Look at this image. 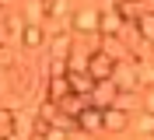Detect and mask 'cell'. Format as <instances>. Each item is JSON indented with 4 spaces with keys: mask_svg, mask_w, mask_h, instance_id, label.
<instances>
[{
    "mask_svg": "<svg viewBox=\"0 0 154 140\" xmlns=\"http://www.w3.org/2000/svg\"><path fill=\"white\" fill-rule=\"evenodd\" d=\"M144 109H147V112H154V84L147 88V102H144Z\"/></svg>",
    "mask_w": 154,
    "mask_h": 140,
    "instance_id": "22",
    "label": "cell"
},
{
    "mask_svg": "<svg viewBox=\"0 0 154 140\" xmlns=\"http://www.w3.org/2000/svg\"><path fill=\"white\" fill-rule=\"evenodd\" d=\"M63 95H70L67 74H53V77H46V98H53V102H60Z\"/></svg>",
    "mask_w": 154,
    "mask_h": 140,
    "instance_id": "11",
    "label": "cell"
},
{
    "mask_svg": "<svg viewBox=\"0 0 154 140\" xmlns=\"http://www.w3.org/2000/svg\"><path fill=\"white\" fill-rule=\"evenodd\" d=\"M18 46L28 49V53L42 49V46H46V28H42V25H25V28H21V35H18Z\"/></svg>",
    "mask_w": 154,
    "mask_h": 140,
    "instance_id": "6",
    "label": "cell"
},
{
    "mask_svg": "<svg viewBox=\"0 0 154 140\" xmlns=\"http://www.w3.org/2000/svg\"><path fill=\"white\" fill-rule=\"evenodd\" d=\"M133 70H137V81H140V88H151V84H154V60H151V56H140V60H133Z\"/></svg>",
    "mask_w": 154,
    "mask_h": 140,
    "instance_id": "12",
    "label": "cell"
},
{
    "mask_svg": "<svg viewBox=\"0 0 154 140\" xmlns=\"http://www.w3.org/2000/svg\"><path fill=\"white\" fill-rule=\"evenodd\" d=\"M140 4H144V0H140Z\"/></svg>",
    "mask_w": 154,
    "mask_h": 140,
    "instance_id": "28",
    "label": "cell"
},
{
    "mask_svg": "<svg viewBox=\"0 0 154 140\" xmlns=\"http://www.w3.org/2000/svg\"><path fill=\"white\" fill-rule=\"evenodd\" d=\"M53 74H67V60H53L49 56V77Z\"/></svg>",
    "mask_w": 154,
    "mask_h": 140,
    "instance_id": "21",
    "label": "cell"
},
{
    "mask_svg": "<svg viewBox=\"0 0 154 140\" xmlns=\"http://www.w3.org/2000/svg\"><path fill=\"white\" fill-rule=\"evenodd\" d=\"M70 32H77V35H98V11H70Z\"/></svg>",
    "mask_w": 154,
    "mask_h": 140,
    "instance_id": "3",
    "label": "cell"
},
{
    "mask_svg": "<svg viewBox=\"0 0 154 140\" xmlns=\"http://www.w3.org/2000/svg\"><path fill=\"white\" fill-rule=\"evenodd\" d=\"M137 130H140V137H151L154 133V112H140V119H137Z\"/></svg>",
    "mask_w": 154,
    "mask_h": 140,
    "instance_id": "19",
    "label": "cell"
},
{
    "mask_svg": "<svg viewBox=\"0 0 154 140\" xmlns=\"http://www.w3.org/2000/svg\"><path fill=\"white\" fill-rule=\"evenodd\" d=\"M42 140H67V130H60V126H46Z\"/></svg>",
    "mask_w": 154,
    "mask_h": 140,
    "instance_id": "20",
    "label": "cell"
},
{
    "mask_svg": "<svg viewBox=\"0 0 154 140\" xmlns=\"http://www.w3.org/2000/svg\"><path fill=\"white\" fill-rule=\"evenodd\" d=\"M67 84H70V95H91V88H95V81L88 77V70H70Z\"/></svg>",
    "mask_w": 154,
    "mask_h": 140,
    "instance_id": "10",
    "label": "cell"
},
{
    "mask_svg": "<svg viewBox=\"0 0 154 140\" xmlns=\"http://www.w3.org/2000/svg\"><path fill=\"white\" fill-rule=\"evenodd\" d=\"M0 137H14V109L0 105Z\"/></svg>",
    "mask_w": 154,
    "mask_h": 140,
    "instance_id": "17",
    "label": "cell"
},
{
    "mask_svg": "<svg viewBox=\"0 0 154 140\" xmlns=\"http://www.w3.org/2000/svg\"><path fill=\"white\" fill-rule=\"evenodd\" d=\"M133 28H137V35L144 39V42L154 46V11H140V18L133 21Z\"/></svg>",
    "mask_w": 154,
    "mask_h": 140,
    "instance_id": "13",
    "label": "cell"
},
{
    "mask_svg": "<svg viewBox=\"0 0 154 140\" xmlns=\"http://www.w3.org/2000/svg\"><path fill=\"white\" fill-rule=\"evenodd\" d=\"M123 25L126 21L119 18V14H116V11H98V35H119V32H123Z\"/></svg>",
    "mask_w": 154,
    "mask_h": 140,
    "instance_id": "8",
    "label": "cell"
},
{
    "mask_svg": "<svg viewBox=\"0 0 154 140\" xmlns=\"http://www.w3.org/2000/svg\"><path fill=\"white\" fill-rule=\"evenodd\" d=\"M147 140H154V133H151V137H147Z\"/></svg>",
    "mask_w": 154,
    "mask_h": 140,
    "instance_id": "26",
    "label": "cell"
},
{
    "mask_svg": "<svg viewBox=\"0 0 154 140\" xmlns=\"http://www.w3.org/2000/svg\"><path fill=\"white\" fill-rule=\"evenodd\" d=\"M0 25H4V7H0Z\"/></svg>",
    "mask_w": 154,
    "mask_h": 140,
    "instance_id": "24",
    "label": "cell"
},
{
    "mask_svg": "<svg viewBox=\"0 0 154 140\" xmlns=\"http://www.w3.org/2000/svg\"><path fill=\"white\" fill-rule=\"evenodd\" d=\"M46 42H49V56H53V60H67L70 49H74V39H70V32H60V35L46 39Z\"/></svg>",
    "mask_w": 154,
    "mask_h": 140,
    "instance_id": "9",
    "label": "cell"
},
{
    "mask_svg": "<svg viewBox=\"0 0 154 140\" xmlns=\"http://www.w3.org/2000/svg\"><path fill=\"white\" fill-rule=\"evenodd\" d=\"M21 28H25V18H21V14H4V25H0V35H4V39L18 42Z\"/></svg>",
    "mask_w": 154,
    "mask_h": 140,
    "instance_id": "14",
    "label": "cell"
},
{
    "mask_svg": "<svg viewBox=\"0 0 154 140\" xmlns=\"http://www.w3.org/2000/svg\"><path fill=\"white\" fill-rule=\"evenodd\" d=\"M56 112H60V105L53 102V98H42V102H38V109H35V119L53 123V119H56Z\"/></svg>",
    "mask_w": 154,
    "mask_h": 140,
    "instance_id": "16",
    "label": "cell"
},
{
    "mask_svg": "<svg viewBox=\"0 0 154 140\" xmlns=\"http://www.w3.org/2000/svg\"><path fill=\"white\" fill-rule=\"evenodd\" d=\"M74 123H77V130H84V133H98V130H102V109L84 105V109L74 116Z\"/></svg>",
    "mask_w": 154,
    "mask_h": 140,
    "instance_id": "7",
    "label": "cell"
},
{
    "mask_svg": "<svg viewBox=\"0 0 154 140\" xmlns=\"http://www.w3.org/2000/svg\"><path fill=\"white\" fill-rule=\"evenodd\" d=\"M21 18H25V25H42V21H46V4H42V0H28Z\"/></svg>",
    "mask_w": 154,
    "mask_h": 140,
    "instance_id": "15",
    "label": "cell"
},
{
    "mask_svg": "<svg viewBox=\"0 0 154 140\" xmlns=\"http://www.w3.org/2000/svg\"><path fill=\"white\" fill-rule=\"evenodd\" d=\"M4 4H7V0H0V7H4Z\"/></svg>",
    "mask_w": 154,
    "mask_h": 140,
    "instance_id": "25",
    "label": "cell"
},
{
    "mask_svg": "<svg viewBox=\"0 0 154 140\" xmlns=\"http://www.w3.org/2000/svg\"><path fill=\"white\" fill-rule=\"evenodd\" d=\"M126 126H130V112L126 109H119V105H105V109H102V130L123 133Z\"/></svg>",
    "mask_w": 154,
    "mask_h": 140,
    "instance_id": "4",
    "label": "cell"
},
{
    "mask_svg": "<svg viewBox=\"0 0 154 140\" xmlns=\"http://www.w3.org/2000/svg\"><path fill=\"white\" fill-rule=\"evenodd\" d=\"M116 84L112 81H95V88H91V95H88V102L95 105V109H105V105H116Z\"/></svg>",
    "mask_w": 154,
    "mask_h": 140,
    "instance_id": "5",
    "label": "cell"
},
{
    "mask_svg": "<svg viewBox=\"0 0 154 140\" xmlns=\"http://www.w3.org/2000/svg\"><path fill=\"white\" fill-rule=\"evenodd\" d=\"M0 140H7V137H0Z\"/></svg>",
    "mask_w": 154,
    "mask_h": 140,
    "instance_id": "27",
    "label": "cell"
},
{
    "mask_svg": "<svg viewBox=\"0 0 154 140\" xmlns=\"http://www.w3.org/2000/svg\"><path fill=\"white\" fill-rule=\"evenodd\" d=\"M42 4H46V18H60L70 11V0H42Z\"/></svg>",
    "mask_w": 154,
    "mask_h": 140,
    "instance_id": "18",
    "label": "cell"
},
{
    "mask_svg": "<svg viewBox=\"0 0 154 140\" xmlns=\"http://www.w3.org/2000/svg\"><path fill=\"white\" fill-rule=\"evenodd\" d=\"M28 140H42V137H38V133H28Z\"/></svg>",
    "mask_w": 154,
    "mask_h": 140,
    "instance_id": "23",
    "label": "cell"
},
{
    "mask_svg": "<svg viewBox=\"0 0 154 140\" xmlns=\"http://www.w3.org/2000/svg\"><path fill=\"white\" fill-rule=\"evenodd\" d=\"M109 81L116 84V91H119V95H137V91H140V81H137L133 60H116L112 77H109Z\"/></svg>",
    "mask_w": 154,
    "mask_h": 140,
    "instance_id": "1",
    "label": "cell"
},
{
    "mask_svg": "<svg viewBox=\"0 0 154 140\" xmlns=\"http://www.w3.org/2000/svg\"><path fill=\"white\" fill-rule=\"evenodd\" d=\"M112 67H116V60L109 53H102V49H91V53H88L84 70H88L91 81H109V77H112Z\"/></svg>",
    "mask_w": 154,
    "mask_h": 140,
    "instance_id": "2",
    "label": "cell"
}]
</instances>
